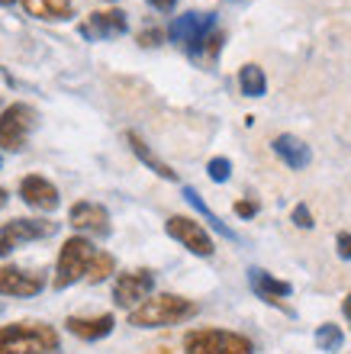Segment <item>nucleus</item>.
Wrapping results in <instances>:
<instances>
[{"instance_id": "nucleus-1", "label": "nucleus", "mask_w": 351, "mask_h": 354, "mask_svg": "<svg viewBox=\"0 0 351 354\" xmlns=\"http://www.w3.org/2000/svg\"><path fill=\"white\" fill-rule=\"evenodd\" d=\"M197 316V303L174 293H161V297L142 299L139 306L129 313V326L136 328H161V326H177Z\"/></svg>"}, {"instance_id": "nucleus-2", "label": "nucleus", "mask_w": 351, "mask_h": 354, "mask_svg": "<svg viewBox=\"0 0 351 354\" xmlns=\"http://www.w3.org/2000/svg\"><path fill=\"white\" fill-rule=\"evenodd\" d=\"M58 332L46 322H17L0 328V354H55Z\"/></svg>"}, {"instance_id": "nucleus-5", "label": "nucleus", "mask_w": 351, "mask_h": 354, "mask_svg": "<svg viewBox=\"0 0 351 354\" xmlns=\"http://www.w3.org/2000/svg\"><path fill=\"white\" fill-rule=\"evenodd\" d=\"M216 32V17L213 13H187V17H177L171 26H168V39L184 46L190 55H200L206 46V39Z\"/></svg>"}, {"instance_id": "nucleus-26", "label": "nucleus", "mask_w": 351, "mask_h": 354, "mask_svg": "<svg viewBox=\"0 0 351 354\" xmlns=\"http://www.w3.org/2000/svg\"><path fill=\"white\" fill-rule=\"evenodd\" d=\"M161 39H165V32H161V29H145V32H139V46L152 48V46H158Z\"/></svg>"}, {"instance_id": "nucleus-30", "label": "nucleus", "mask_w": 351, "mask_h": 354, "mask_svg": "<svg viewBox=\"0 0 351 354\" xmlns=\"http://www.w3.org/2000/svg\"><path fill=\"white\" fill-rule=\"evenodd\" d=\"M3 206H7V190L0 187V209H3Z\"/></svg>"}, {"instance_id": "nucleus-23", "label": "nucleus", "mask_w": 351, "mask_h": 354, "mask_svg": "<svg viewBox=\"0 0 351 354\" xmlns=\"http://www.w3.org/2000/svg\"><path fill=\"white\" fill-rule=\"evenodd\" d=\"M206 171H210V177L216 180V184H222V180H229L232 161H229V158H213L210 165H206Z\"/></svg>"}, {"instance_id": "nucleus-4", "label": "nucleus", "mask_w": 351, "mask_h": 354, "mask_svg": "<svg viewBox=\"0 0 351 354\" xmlns=\"http://www.w3.org/2000/svg\"><path fill=\"white\" fill-rule=\"evenodd\" d=\"M93 254H97V248H93L87 239H81V235L68 239V242L62 245V254H58L55 290H65V287H71V283H78V280L87 274V268H91Z\"/></svg>"}, {"instance_id": "nucleus-14", "label": "nucleus", "mask_w": 351, "mask_h": 354, "mask_svg": "<svg viewBox=\"0 0 351 354\" xmlns=\"http://www.w3.org/2000/svg\"><path fill=\"white\" fill-rule=\"evenodd\" d=\"M129 29V19L123 10H97L91 13V19L81 26V36L87 39H113V36H123Z\"/></svg>"}, {"instance_id": "nucleus-6", "label": "nucleus", "mask_w": 351, "mask_h": 354, "mask_svg": "<svg viewBox=\"0 0 351 354\" xmlns=\"http://www.w3.org/2000/svg\"><path fill=\"white\" fill-rule=\"evenodd\" d=\"M36 122V110L26 103H10L7 110L0 113V149L19 151L26 142L29 129Z\"/></svg>"}, {"instance_id": "nucleus-12", "label": "nucleus", "mask_w": 351, "mask_h": 354, "mask_svg": "<svg viewBox=\"0 0 351 354\" xmlns=\"http://www.w3.org/2000/svg\"><path fill=\"white\" fill-rule=\"evenodd\" d=\"M42 287H46L42 274H33L23 268H0V293L3 297H36Z\"/></svg>"}, {"instance_id": "nucleus-18", "label": "nucleus", "mask_w": 351, "mask_h": 354, "mask_svg": "<svg viewBox=\"0 0 351 354\" xmlns=\"http://www.w3.org/2000/svg\"><path fill=\"white\" fill-rule=\"evenodd\" d=\"M126 142H129V145H132V151L139 155V161H145V165H148V168H152V171H155L158 177H165V180H177V174H174V171H171V168H168L165 161L158 158L155 151L148 149L145 142H142V136H136V132H126Z\"/></svg>"}, {"instance_id": "nucleus-19", "label": "nucleus", "mask_w": 351, "mask_h": 354, "mask_svg": "<svg viewBox=\"0 0 351 354\" xmlns=\"http://www.w3.org/2000/svg\"><path fill=\"white\" fill-rule=\"evenodd\" d=\"M239 87L245 97H264V91H268V77H264V71H261L258 65H245L239 71Z\"/></svg>"}, {"instance_id": "nucleus-20", "label": "nucleus", "mask_w": 351, "mask_h": 354, "mask_svg": "<svg viewBox=\"0 0 351 354\" xmlns=\"http://www.w3.org/2000/svg\"><path fill=\"white\" fill-rule=\"evenodd\" d=\"M184 196H187V200H190V206H194L197 213H204V219L213 225V229H216V232H219V235H226V239H235V232H232V229H229V225H226V223H219V216L213 213L210 206H206L204 200H200V194H197L194 187H184Z\"/></svg>"}, {"instance_id": "nucleus-16", "label": "nucleus", "mask_w": 351, "mask_h": 354, "mask_svg": "<svg viewBox=\"0 0 351 354\" xmlns=\"http://www.w3.org/2000/svg\"><path fill=\"white\" fill-rule=\"evenodd\" d=\"M65 326H68V332H71V335L84 338V342H97V338H107L113 332V316H110V313H103V316H91V319L71 316Z\"/></svg>"}, {"instance_id": "nucleus-25", "label": "nucleus", "mask_w": 351, "mask_h": 354, "mask_svg": "<svg viewBox=\"0 0 351 354\" xmlns=\"http://www.w3.org/2000/svg\"><path fill=\"white\" fill-rule=\"evenodd\" d=\"M335 245H339V258L351 261V232H339L335 235Z\"/></svg>"}, {"instance_id": "nucleus-15", "label": "nucleus", "mask_w": 351, "mask_h": 354, "mask_svg": "<svg viewBox=\"0 0 351 354\" xmlns=\"http://www.w3.org/2000/svg\"><path fill=\"white\" fill-rule=\"evenodd\" d=\"M274 151H278V158L284 161L290 171H303V168H309V161H313L309 145L300 142L296 136H278V139H274Z\"/></svg>"}, {"instance_id": "nucleus-8", "label": "nucleus", "mask_w": 351, "mask_h": 354, "mask_svg": "<svg viewBox=\"0 0 351 354\" xmlns=\"http://www.w3.org/2000/svg\"><path fill=\"white\" fill-rule=\"evenodd\" d=\"M165 229H168V235H171V239H177V242L184 245L187 252L200 254V258H210V254L216 252V245H213L210 232H206L197 219H190V216H171V219L165 223Z\"/></svg>"}, {"instance_id": "nucleus-29", "label": "nucleus", "mask_w": 351, "mask_h": 354, "mask_svg": "<svg viewBox=\"0 0 351 354\" xmlns=\"http://www.w3.org/2000/svg\"><path fill=\"white\" fill-rule=\"evenodd\" d=\"M342 313H345V319H348V326H351V293L345 297V303H342Z\"/></svg>"}, {"instance_id": "nucleus-21", "label": "nucleus", "mask_w": 351, "mask_h": 354, "mask_svg": "<svg viewBox=\"0 0 351 354\" xmlns=\"http://www.w3.org/2000/svg\"><path fill=\"white\" fill-rule=\"evenodd\" d=\"M342 342H345V332L335 322H325V326L316 328V345L323 351H342Z\"/></svg>"}, {"instance_id": "nucleus-9", "label": "nucleus", "mask_w": 351, "mask_h": 354, "mask_svg": "<svg viewBox=\"0 0 351 354\" xmlns=\"http://www.w3.org/2000/svg\"><path fill=\"white\" fill-rule=\"evenodd\" d=\"M155 287V277H152V270H129V274H120L116 283H113V299H116V306H136L142 299L152 293Z\"/></svg>"}, {"instance_id": "nucleus-22", "label": "nucleus", "mask_w": 351, "mask_h": 354, "mask_svg": "<svg viewBox=\"0 0 351 354\" xmlns=\"http://www.w3.org/2000/svg\"><path fill=\"white\" fill-rule=\"evenodd\" d=\"M113 268H116V261H113V254L97 252V254H93V261H91V268H87V274H84V277L91 280V283H100V280H107V277L113 274Z\"/></svg>"}, {"instance_id": "nucleus-11", "label": "nucleus", "mask_w": 351, "mask_h": 354, "mask_svg": "<svg viewBox=\"0 0 351 354\" xmlns=\"http://www.w3.org/2000/svg\"><path fill=\"white\" fill-rule=\"evenodd\" d=\"M68 223L74 229H81V232H91V235H110V213L103 209L100 203H81L71 206V213H68Z\"/></svg>"}, {"instance_id": "nucleus-7", "label": "nucleus", "mask_w": 351, "mask_h": 354, "mask_svg": "<svg viewBox=\"0 0 351 354\" xmlns=\"http://www.w3.org/2000/svg\"><path fill=\"white\" fill-rule=\"evenodd\" d=\"M58 225L48 219H13L0 229V258L10 254L13 248H19L23 242H36V239H48L55 235Z\"/></svg>"}, {"instance_id": "nucleus-17", "label": "nucleus", "mask_w": 351, "mask_h": 354, "mask_svg": "<svg viewBox=\"0 0 351 354\" xmlns=\"http://www.w3.org/2000/svg\"><path fill=\"white\" fill-rule=\"evenodd\" d=\"M29 17L36 19H68L71 17V0H23Z\"/></svg>"}, {"instance_id": "nucleus-28", "label": "nucleus", "mask_w": 351, "mask_h": 354, "mask_svg": "<svg viewBox=\"0 0 351 354\" xmlns=\"http://www.w3.org/2000/svg\"><path fill=\"white\" fill-rule=\"evenodd\" d=\"M155 10H161V13H168V10H174L177 7V0H148Z\"/></svg>"}, {"instance_id": "nucleus-13", "label": "nucleus", "mask_w": 351, "mask_h": 354, "mask_svg": "<svg viewBox=\"0 0 351 354\" xmlns=\"http://www.w3.org/2000/svg\"><path fill=\"white\" fill-rule=\"evenodd\" d=\"M249 283H251V290L264 299V303H271V306H278V309H284V313H290L284 299L294 293V287H290L287 280L271 277L268 270H261V268H251L249 270Z\"/></svg>"}, {"instance_id": "nucleus-27", "label": "nucleus", "mask_w": 351, "mask_h": 354, "mask_svg": "<svg viewBox=\"0 0 351 354\" xmlns=\"http://www.w3.org/2000/svg\"><path fill=\"white\" fill-rule=\"evenodd\" d=\"M255 213H258V203H251V200H239L235 203V216H242V219H251Z\"/></svg>"}, {"instance_id": "nucleus-31", "label": "nucleus", "mask_w": 351, "mask_h": 354, "mask_svg": "<svg viewBox=\"0 0 351 354\" xmlns=\"http://www.w3.org/2000/svg\"><path fill=\"white\" fill-rule=\"evenodd\" d=\"M7 3H13V0H0V7H7Z\"/></svg>"}, {"instance_id": "nucleus-10", "label": "nucleus", "mask_w": 351, "mask_h": 354, "mask_svg": "<svg viewBox=\"0 0 351 354\" xmlns=\"http://www.w3.org/2000/svg\"><path fill=\"white\" fill-rule=\"evenodd\" d=\"M19 196H23V203L33 206V209H42V213H52V209H58V190L52 180H46V177L39 174H29L23 177V184H19Z\"/></svg>"}, {"instance_id": "nucleus-3", "label": "nucleus", "mask_w": 351, "mask_h": 354, "mask_svg": "<svg viewBox=\"0 0 351 354\" xmlns=\"http://www.w3.org/2000/svg\"><path fill=\"white\" fill-rule=\"evenodd\" d=\"M187 354H251V342L239 332H226V328H197L184 338Z\"/></svg>"}, {"instance_id": "nucleus-24", "label": "nucleus", "mask_w": 351, "mask_h": 354, "mask_svg": "<svg viewBox=\"0 0 351 354\" xmlns=\"http://www.w3.org/2000/svg\"><path fill=\"white\" fill-rule=\"evenodd\" d=\"M290 216H294V223L300 225V229H313V213H309V206L306 203H296Z\"/></svg>"}]
</instances>
